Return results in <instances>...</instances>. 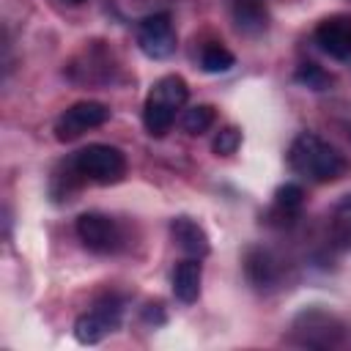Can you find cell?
<instances>
[{
	"mask_svg": "<svg viewBox=\"0 0 351 351\" xmlns=\"http://www.w3.org/2000/svg\"><path fill=\"white\" fill-rule=\"evenodd\" d=\"M288 167L315 184L335 181L346 173V156L313 132H302L288 148Z\"/></svg>",
	"mask_w": 351,
	"mask_h": 351,
	"instance_id": "6da1fadb",
	"label": "cell"
},
{
	"mask_svg": "<svg viewBox=\"0 0 351 351\" xmlns=\"http://www.w3.org/2000/svg\"><path fill=\"white\" fill-rule=\"evenodd\" d=\"M332 236L340 247L351 250V195L340 197L332 208Z\"/></svg>",
	"mask_w": 351,
	"mask_h": 351,
	"instance_id": "2e32d148",
	"label": "cell"
},
{
	"mask_svg": "<svg viewBox=\"0 0 351 351\" xmlns=\"http://www.w3.org/2000/svg\"><path fill=\"white\" fill-rule=\"evenodd\" d=\"M239 145H241V132H239L236 126L219 129L217 137H214V143H211V148H214L217 156H230V154L239 151Z\"/></svg>",
	"mask_w": 351,
	"mask_h": 351,
	"instance_id": "d6986e66",
	"label": "cell"
},
{
	"mask_svg": "<svg viewBox=\"0 0 351 351\" xmlns=\"http://www.w3.org/2000/svg\"><path fill=\"white\" fill-rule=\"evenodd\" d=\"M63 3H69V5H82L85 0H63Z\"/></svg>",
	"mask_w": 351,
	"mask_h": 351,
	"instance_id": "44dd1931",
	"label": "cell"
},
{
	"mask_svg": "<svg viewBox=\"0 0 351 351\" xmlns=\"http://www.w3.org/2000/svg\"><path fill=\"white\" fill-rule=\"evenodd\" d=\"M315 44L335 60L351 58V14H332L318 22Z\"/></svg>",
	"mask_w": 351,
	"mask_h": 351,
	"instance_id": "9c48e42d",
	"label": "cell"
},
{
	"mask_svg": "<svg viewBox=\"0 0 351 351\" xmlns=\"http://www.w3.org/2000/svg\"><path fill=\"white\" fill-rule=\"evenodd\" d=\"M107 121H110V107L107 104H101V101H77V104L66 107L60 112V118L55 121V137L60 143H69V140H77L88 129H96Z\"/></svg>",
	"mask_w": 351,
	"mask_h": 351,
	"instance_id": "ba28073f",
	"label": "cell"
},
{
	"mask_svg": "<svg viewBox=\"0 0 351 351\" xmlns=\"http://www.w3.org/2000/svg\"><path fill=\"white\" fill-rule=\"evenodd\" d=\"M170 233H173V241L178 244V250L186 252L189 258H206L211 252L206 230L189 217H176L170 222Z\"/></svg>",
	"mask_w": 351,
	"mask_h": 351,
	"instance_id": "30bf717a",
	"label": "cell"
},
{
	"mask_svg": "<svg viewBox=\"0 0 351 351\" xmlns=\"http://www.w3.org/2000/svg\"><path fill=\"white\" fill-rule=\"evenodd\" d=\"M145 321H154V324H162V321H165L159 304H148V310H145Z\"/></svg>",
	"mask_w": 351,
	"mask_h": 351,
	"instance_id": "ffe728a7",
	"label": "cell"
},
{
	"mask_svg": "<svg viewBox=\"0 0 351 351\" xmlns=\"http://www.w3.org/2000/svg\"><path fill=\"white\" fill-rule=\"evenodd\" d=\"M230 14H233L236 27L247 36H261L269 27V11L261 0H233Z\"/></svg>",
	"mask_w": 351,
	"mask_h": 351,
	"instance_id": "7c38bea8",
	"label": "cell"
},
{
	"mask_svg": "<svg viewBox=\"0 0 351 351\" xmlns=\"http://www.w3.org/2000/svg\"><path fill=\"white\" fill-rule=\"evenodd\" d=\"M137 47L143 49V55L154 58V60H165L176 52L178 38H176V27L170 14L159 11V14H148L140 19L137 25Z\"/></svg>",
	"mask_w": 351,
	"mask_h": 351,
	"instance_id": "52a82bcc",
	"label": "cell"
},
{
	"mask_svg": "<svg viewBox=\"0 0 351 351\" xmlns=\"http://www.w3.org/2000/svg\"><path fill=\"white\" fill-rule=\"evenodd\" d=\"M302 203H304V192H302L299 184H282V186L274 192V208H277L280 214H285V217L299 214Z\"/></svg>",
	"mask_w": 351,
	"mask_h": 351,
	"instance_id": "e0dca14e",
	"label": "cell"
},
{
	"mask_svg": "<svg viewBox=\"0 0 351 351\" xmlns=\"http://www.w3.org/2000/svg\"><path fill=\"white\" fill-rule=\"evenodd\" d=\"M244 271H247V280H250L255 288H269V285H274L277 277H280L277 261L271 258L269 250H261V247H255V250L247 252Z\"/></svg>",
	"mask_w": 351,
	"mask_h": 351,
	"instance_id": "4fadbf2b",
	"label": "cell"
},
{
	"mask_svg": "<svg viewBox=\"0 0 351 351\" xmlns=\"http://www.w3.org/2000/svg\"><path fill=\"white\" fill-rule=\"evenodd\" d=\"M77 239L82 241L85 250L96 255H112L123 244L121 225L112 217L99 214V211H85L77 217Z\"/></svg>",
	"mask_w": 351,
	"mask_h": 351,
	"instance_id": "5b68a950",
	"label": "cell"
},
{
	"mask_svg": "<svg viewBox=\"0 0 351 351\" xmlns=\"http://www.w3.org/2000/svg\"><path fill=\"white\" fill-rule=\"evenodd\" d=\"M214 121H217V112H214L211 104H195V107H186L181 112V129L192 137L208 132L214 126Z\"/></svg>",
	"mask_w": 351,
	"mask_h": 351,
	"instance_id": "9a60e30c",
	"label": "cell"
},
{
	"mask_svg": "<svg viewBox=\"0 0 351 351\" xmlns=\"http://www.w3.org/2000/svg\"><path fill=\"white\" fill-rule=\"evenodd\" d=\"M189 99V88L186 80L178 74H165L159 77L148 96H145V107H143V123L148 129L151 137H165L176 121V115L184 110Z\"/></svg>",
	"mask_w": 351,
	"mask_h": 351,
	"instance_id": "7a4b0ae2",
	"label": "cell"
},
{
	"mask_svg": "<svg viewBox=\"0 0 351 351\" xmlns=\"http://www.w3.org/2000/svg\"><path fill=\"white\" fill-rule=\"evenodd\" d=\"M71 170L93 184H118L126 176V156L121 148L115 145H104V143H93L85 145L82 151H77L71 156Z\"/></svg>",
	"mask_w": 351,
	"mask_h": 351,
	"instance_id": "3957f363",
	"label": "cell"
},
{
	"mask_svg": "<svg viewBox=\"0 0 351 351\" xmlns=\"http://www.w3.org/2000/svg\"><path fill=\"white\" fill-rule=\"evenodd\" d=\"M233 66H236V58H233V52L225 44H219V41L203 44V49H200V69L206 74H225Z\"/></svg>",
	"mask_w": 351,
	"mask_h": 351,
	"instance_id": "5bb4252c",
	"label": "cell"
},
{
	"mask_svg": "<svg viewBox=\"0 0 351 351\" xmlns=\"http://www.w3.org/2000/svg\"><path fill=\"white\" fill-rule=\"evenodd\" d=\"M121 302L115 296H104L99 299L88 313H82L77 321H74V337L77 343L82 346H93L99 343L101 337H107L112 329H118L121 324Z\"/></svg>",
	"mask_w": 351,
	"mask_h": 351,
	"instance_id": "8992f818",
	"label": "cell"
},
{
	"mask_svg": "<svg viewBox=\"0 0 351 351\" xmlns=\"http://www.w3.org/2000/svg\"><path fill=\"white\" fill-rule=\"evenodd\" d=\"M291 332L299 346H310V348H332L346 340V324L321 307L302 310L293 318Z\"/></svg>",
	"mask_w": 351,
	"mask_h": 351,
	"instance_id": "277c9868",
	"label": "cell"
},
{
	"mask_svg": "<svg viewBox=\"0 0 351 351\" xmlns=\"http://www.w3.org/2000/svg\"><path fill=\"white\" fill-rule=\"evenodd\" d=\"M200 280H203V266L200 258H186L176 266L173 271V293L178 302L192 304L200 296Z\"/></svg>",
	"mask_w": 351,
	"mask_h": 351,
	"instance_id": "8fae6325",
	"label": "cell"
},
{
	"mask_svg": "<svg viewBox=\"0 0 351 351\" xmlns=\"http://www.w3.org/2000/svg\"><path fill=\"white\" fill-rule=\"evenodd\" d=\"M293 80H296L299 85L310 88V90H326V88L332 85V77H329L318 63H299Z\"/></svg>",
	"mask_w": 351,
	"mask_h": 351,
	"instance_id": "ac0fdd59",
	"label": "cell"
}]
</instances>
